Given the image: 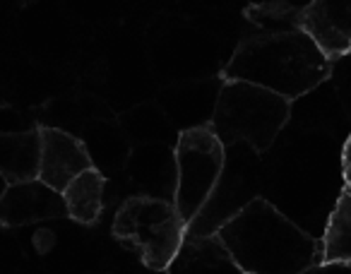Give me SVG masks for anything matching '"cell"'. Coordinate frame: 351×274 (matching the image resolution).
I'll return each mask as SVG.
<instances>
[{
	"instance_id": "obj_1",
	"label": "cell",
	"mask_w": 351,
	"mask_h": 274,
	"mask_svg": "<svg viewBox=\"0 0 351 274\" xmlns=\"http://www.w3.org/2000/svg\"><path fill=\"white\" fill-rule=\"evenodd\" d=\"M217 234L245 274H301L322 262L320 240L265 197L250 200Z\"/></svg>"
},
{
	"instance_id": "obj_2",
	"label": "cell",
	"mask_w": 351,
	"mask_h": 274,
	"mask_svg": "<svg viewBox=\"0 0 351 274\" xmlns=\"http://www.w3.org/2000/svg\"><path fill=\"white\" fill-rule=\"evenodd\" d=\"M332 60L301 29L248 36L221 70V79H239L301 99L330 79Z\"/></svg>"
},
{
	"instance_id": "obj_3",
	"label": "cell",
	"mask_w": 351,
	"mask_h": 274,
	"mask_svg": "<svg viewBox=\"0 0 351 274\" xmlns=\"http://www.w3.org/2000/svg\"><path fill=\"white\" fill-rule=\"evenodd\" d=\"M291 118V99L239 79H224L212 108L210 127L224 147L245 142L258 154L274 145Z\"/></svg>"
},
{
	"instance_id": "obj_4",
	"label": "cell",
	"mask_w": 351,
	"mask_h": 274,
	"mask_svg": "<svg viewBox=\"0 0 351 274\" xmlns=\"http://www.w3.org/2000/svg\"><path fill=\"white\" fill-rule=\"evenodd\" d=\"M188 234V221L171 200L135 195L125 200L113 219L118 243L135 250L152 272H166Z\"/></svg>"
},
{
	"instance_id": "obj_5",
	"label": "cell",
	"mask_w": 351,
	"mask_h": 274,
	"mask_svg": "<svg viewBox=\"0 0 351 274\" xmlns=\"http://www.w3.org/2000/svg\"><path fill=\"white\" fill-rule=\"evenodd\" d=\"M176 159V192L173 205L178 214L191 224L207 205L221 171L226 147L210 125L188 127L178 135L173 149Z\"/></svg>"
},
{
	"instance_id": "obj_6",
	"label": "cell",
	"mask_w": 351,
	"mask_h": 274,
	"mask_svg": "<svg viewBox=\"0 0 351 274\" xmlns=\"http://www.w3.org/2000/svg\"><path fill=\"white\" fill-rule=\"evenodd\" d=\"M39 181H44L53 190L63 192L80 173L94 169L82 140L60 127H39Z\"/></svg>"
},
{
	"instance_id": "obj_7",
	"label": "cell",
	"mask_w": 351,
	"mask_h": 274,
	"mask_svg": "<svg viewBox=\"0 0 351 274\" xmlns=\"http://www.w3.org/2000/svg\"><path fill=\"white\" fill-rule=\"evenodd\" d=\"M298 29L330 60L351 53V0H311L298 12Z\"/></svg>"
},
{
	"instance_id": "obj_8",
	"label": "cell",
	"mask_w": 351,
	"mask_h": 274,
	"mask_svg": "<svg viewBox=\"0 0 351 274\" xmlns=\"http://www.w3.org/2000/svg\"><path fill=\"white\" fill-rule=\"evenodd\" d=\"M63 214H68L63 192L49 188L39 178L10 183L5 195L0 197V224L8 226H25Z\"/></svg>"
},
{
	"instance_id": "obj_9",
	"label": "cell",
	"mask_w": 351,
	"mask_h": 274,
	"mask_svg": "<svg viewBox=\"0 0 351 274\" xmlns=\"http://www.w3.org/2000/svg\"><path fill=\"white\" fill-rule=\"evenodd\" d=\"M166 274H245L219 238V234L188 231Z\"/></svg>"
},
{
	"instance_id": "obj_10",
	"label": "cell",
	"mask_w": 351,
	"mask_h": 274,
	"mask_svg": "<svg viewBox=\"0 0 351 274\" xmlns=\"http://www.w3.org/2000/svg\"><path fill=\"white\" fill-rule=\"evenodd\" d=\"M39 130L0 137V173L10 183L39 178Z\"/></svg>"
},
{
	"instance_id": "obj_11",
	"label": "cell",
	"mask_w": 351,
	"mask_h": 274,
	"mask_svg": "<svg viewBox=\"0 0 351 274\" xmlns=\"http://www.w3.org/2000/svg\"><path fill=\"white\" fill-rule=\"evenodd\" d=\"M104 188H106V176L97 169H89L70 181V186L63 190L70 219L80 224H94L104 210Z\"/></svg>"
},
{
	"instance_id": "obj_12",
	"label": "cell",
	"mask_w": 351,
	"mask_h": 274,
	"mask_svg": "<svg viewBox=\"0 0 351 274\" xmlns=\"http://www.w3.org/2000/svg\"><path fill=\"white\" fill-rule=\"evenodd\" d=\"M322 262L351 264V186L339 190L320 240Z\"/></svg>"
},
{
	"instance_id": "obj_13",
	"label": "cell",
	"mask_w": 351,
	"mask_h": 274,
	"mask_svg": "<svg viewBox=\"0 0 351 274\" xmlns=\"http://www.w3.org/2000/svg\"><path fill=\"white\" fill-rule=\"evenodd\" d=\"M298 12H301V8L293 5V3L274 0V3L250 5L245 10V17L267 32H289V29H298Z\"/></svg>"
},
{
	"instance_id": "obj_14",
	"label": "cell",
	"mask_w": 351,
	"mask_h": 274,
	"mask_svg": "<svg viewBox=\"0 0 351 274\" xmlns=\"http://www.w3.org/2000/svg\"><path fill=\"white\" fill-rule=\"evenodd\" d=\"M301 274H351V264H346V262H317Z\"/></svg>"
},
{
	"instance_id": "obj_15",
	"label": "cell",
	"mask_w": 351,
	"mask_h": 274,
	"mask_svg": "<svg viewBox=\"0 0 351 274\" xmlns=\"http://www.w3.org/2000/svg\"><path fill=\"white\" fill-rule=\"evenodd\" d=\"M341 176H344V186H351V132L341 147Z\"/></svg>"
}]
</instances>
